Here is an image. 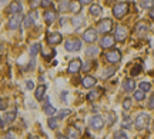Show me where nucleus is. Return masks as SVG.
Returning a JSON list of instances; mask_svg holds the SVG:
<instances>
[{"instance_id":"obj_1","label":"nucleus","mask_w":154,"mask_h":139,"mask_svg":"<svg viewBox=\"0 0 154 139\" xmlns=\"http://www.w3.org/2000/svg\"><path fill=\"white\" fill-rule=\"evenodd\" d=\"M127 11H128V3H126V2H120L113 7V15L117 19H121L123 16H126Z\"/></svg>"},{"instance_id":"obj_2","label":"nucleus","mask_w":154,"mask_h":139,"mask_svg":"<svg viewBox=\"0 0 154 139\" xmlns=\"http://www.w3.org/2000/svg\"><path fill=\"white\" fill-rule=\"evenodd\" d=\"M24 20V17H23L22 13H16V15H13V16L9 19V22H7V26L10 30H17V29L20 27V24L23 23Z\"/></svg>"},{"instance_id":"obj_3","label":"nucleus","mask_w":154,"mask_h":139,"mask_svg":"<svg viewBox=\"0 0 154 139\" xmlns=\"http://www.w3.org/2000/svg\"><path fill=\"white\" fill-rule=\"evenodd\" d=\"M67 52H77V50L82 49V40L77 39V37H72V39H67L64 43Z\"/></svg>"},{"instance_id":"obj_4","label":"nucleus","mask_w":154,"mask_h":139,"mask_svg":"<svg viewBox=\"0 0 154 139\" xmlns=\"http://www.w3.org/2000/svg\"><path fill=\"white\" fill-rule=\"evenodd\" d=\"M134 123H136V128L137 129L147 128L150 123V116L147 113H138L137 118H136V121H134Z\"/></svg>"},{"instance_id":"obj_5","label":"nucleus","mask_w":154,"mask_h":139,"mask_svg":"<svg viewBox=\"0 0 154 139\" xmlns=\"http://www.w3.org/2000/svg\"><path fill=\"white\" fill-rule=\"evenodd\" d=\"M113 27V22L111 19H101L99 23H97V30L100 33H109Z\"/></svg>"},{"instance_id":"obj_6","label":"nucleus","mask_w":154,"mask_h":139,"mask_svg":"<svg viewBox=\"0 0 154 139\" xmlns=\"http://www.w3.org/2000/svg\"><path fill=\"white\" fill-rule=\"evenodd\" d=\"M127 34H128V30H127L126 26H123V24H119L117 27H116V33H114V37L117 42H124L127 37Z\"/></svg>"},{"instance_id":"obj_7","label":"nucleus","mask_w":154,"mask_h":139,"mask_svg":"<svg viewBox=\"0 0 154 139\" xmlns=\"http://www.w3.org/2000/svg\"><path fill=\"white\" fill-rule=\"evenodd\" d=\"M106 59H107V62H110V63H117V62H120V59H121V52L119 49L109 50V52L106 53Z\"/></svg>"},{"instance_id":"obj_8","label":"nucleus","mask_w":154,"mask_h":139,"mask_svg":"<svg viewBox=\"0 0 154 139\" xmlns=\"http://www.w3.org/2000/svg\"><path fill=\"white\" fill-rule=\"evenodd\" d=\"M83 40L87 42V43H93V42H96V40H97V30L93 29V27L87 29V30L83 33Z\"/></svg>"},{"instance_id":"obj_9","label":"nucleus","mask_w":154,"mask_h":139,"mask_svg":"<svg viewBox=\"0 0 154 139\" xmlns=\"http://www.w3.org/2000/svg\"><path fill=\"white\" fill-rule=\"evenodd\" d=\"M82 69H83V63L80 59H73V60L69 63V66H67L69 73H79Z\"/></svg>"},{"instance_id":"obj_10","label":"nucleus","mask_w":154,"mask_h":139,"mask_svg":"<svg viewBox=\"0 0 154 139\" xmlns=\"http://www.w3.org/2000/svg\"><path fill=\"white\" fill-rule=\"evenodd\" d=\"M88 125H90V128L94 129V131H100V129L103 128L104 122H103V119H101L100 116L94 115V116L90 118V121H88Z\"/></svg>"},{"instance_id":"obj_11","label":"nucleus","mask_w":154,"mask_h":139,"mask_svg":"<svg viewBox=\"0 0 154 139\" xmlns=\"http://www.w3.org/2000/svg\"><path fill=\"white\" fill-rule=\"evenodd\" d=\"M61 40H63V36H61L59 32H53V33L47 34V43H49L50 46L59 45V43H61Z\"/></svg>"},{"instance_id":"obj_12","label":"nucleus","mask_w":154,"mask_h":139,"mask_svg":"<svg viewBox=\"0 0 154 139\" xmlns=\"http://www.w3.org/2000/svg\"><path fill=\"white\" fill-rule=\"evenodd\" d=\"M44 22L47 23V24H51V23H54L57 20V17H59V11L57 10H47L44 11Z\"/></svg>"},{"instance_id":"obj_13","label":"nucleus","mask_w":154,"mask_h":139,"mask_svg":"<svg viewBox=\"0 0 154 139\" xmlns=\"http://www.w3.org/2000/svg\"><path fill=\"white\" fill-rule=\"evenodd\" d=\"M114 43H116V37L111 36V34H106L100 40V45H101V47H104V49H109L111 46H114Z\"/></svg>"},{"instance_id":"obj_14","label":"nucleus","mask_w":154,"mask_h":139,"mask_svg":"<svg viewBox=\"0 0 154 139\" xmlns=\"http://www.w3.org/2000/svg\"><path fill=\"white\" fill-rule=\"evenodd\" d=\"M103 92H104V89H103V88H97V89L90 90V92L87 93V100H88V102H94V100L99 99L100 96L103 95Z\"/></svg>"},{"instance_id":"obj_15","label":"nucleus","mask_w":154,"mask_h":139,"mask_svg":"<svg viewBox=\"0 0 154 139\" xmlns=\"http://www.w3.org/2000/svg\"><path fill=\"white\" fill-rule=\"evenodd\" d=\"M22 3L20 2H17V0H13L10 5H9V13L10 15H16V13H22Z\"/></svg>"},{"instance_id":"obj_16","label":"nucleus","mask_w":154,"mask_h":139,"mask_svg":"<svg viewBox=\"0 0 154 139\" xmlns=\"http://www.w3.org/2000/svg\"><path fill=\"white\" fill-rule=\"evenodd\" d=\"M16 113H17L16 109H14V111H10V112H6V113L2 115V121H5L6 125H7V123H11L16 119Z\"/></svg>"},{"instance_id":"obj_17","label":"nucleus","mask_w":154,"mask_h":139,"mask_svg":"<svg viewBox=\"0 0 154 139\" xmlns=\"http://www.w3.org/2000/svg\"><path fill=\"white\" fill-rule=\"evenodd\" d=\"M96 83H97V80H96V78H94V76H86V78L82 80V85L84 86V88H87V89H90V88L96 86Z\"/></svg>"},{"instance_id":"obj_18","label":"nucleus","mask_w":154,"mask_h":139,"mask_svg":"<svg viewBox=\"0 0 154 139\" xmlns=\"http://www.w3.org/2000/svg\"><path fill=\"white\" fill-rule=\"evenodd\" d=\"M43 111H44V113H46V115H50V116L57 113V111H56L54 106H51L49 103V98H46V103H44V106H43Z\"/></svg>"},{"instance_id":"obj_19","label":"nucleus","mask_w":154,"mask_h":139,"mask_svg":"<svg viewBox=\"0 0 154 139\" xmlns=\"http://www.w3.org/2000/svg\"><path fill=\"white\" fill-rule=\"evenodd\" d=\"M134 88H136V82L133 79H126L124 83H123V89L126 92H134Z\"/></svg>"},{"instance_id":"obj_20","label":"nucleus","mask_w":154,"mask_h":139,"mask_svg":"<svg viewBox=\"0 0 154 139\" xmlns=\"http://www.w3.org/2000/svg\"><path fill=\"white\" fill-rule=\"evenodd\" d=\"M34 19H36V11H33V13L27 15V16L24 17V20H23V23H24V27H30V26H33V24H34Z\"/></svg>"},{"instance_id":"obj_21","label":"nucleus","mask_w":154,"mask_h":139,"mask_svg":"<svg viewBox=\"0 0 154 139\" xmlns=\"http://www.w3.org/2000/svg\"><path fill=\"white\" fill-rule=\"evenodd\" d=\"M46 85H40L37 89H36V93H34V96H36V99L37 100H43L44 95H46Z\"/></svg>"},{"instance_id":"obj_22","label":"nucleus","mask_w":154,"mask_h":139,"mask_svg":"<svg viewBox=\"0 0 154 139\" xmlns=\"http://www.w3.org/2000/svg\"><path fill=\"white\" fill-rule=\"evenodd\" d=\"M80 10H82V3L79 0H70V11L79 13Z\"/></svg>"},{"instance_id":"obj_23","label":"nucleus","mask_w":154,"mask_h":139,"mask_svg":"<svg viewBox=\"0 0 154 139\" xmlns=\"http://www.w3.org/2000/svg\"><path fill=\"white\" fill-rule=\"evenodd\" d=\"M73 24L76 26V27H80V26H83L84 24V17L80 15V13H77V16H74L73 17Z\"/></svg>"},{"instance_id":"obj_24","label":"nucleus","mask_w":154,"mask_h":139,"mask_svg":"<svg viewBox=\"0 0 154 139\" xmlns=\"http://www.w3.org/2000/svg\"><path fill=\"white\" fill-rule=\"evenodd\" d=\"M59 11H63V13L70 11V0H63L59 6Z\"/></svg>"},{"instance_id":"obj_25","label":"nucleus","mask_w":154,"mask_h":139,"mask_svg":"<svg viewBox=\"0 0 154 139\" xmlns=\"http://www.w3.org/2000/svg\"><path fill=\"white\" fill-rule=\"evenodd\" d=\"M147 24L144 22H141V23H138L137 24V27H136V30H137V33L140 34V36H143V34H146V32H147Z\"/></svg>"},{"instance_id":"obj_26","label":"nucleus","mask_w":154,"mask_h":139,"mask_svg":"<svg viewBox=\"0 0 154 139\" xmlns=\"http://www.w3.org/2000/svg\"><path fill=\"white\" fill-rule=\"evenodd\" d=\"M67 135H69V138H72V139H76L80 136V132L77 131L76 128H73V126H70V128L67 129Z\"/></svg>"},{"instance_id":"obj_27","label":"nucleus","mask_w":154,"mask_h":139,"mask_svg":"<svg viewBox=\"0 0 154 139\" xmlns=\"http://www.w3.org/2000/svg\"><path fill=\"white\" fill-rule=\"evenodd\" d=\"M101 11H103L101 6H99V5H91L90 6V13H91L93 16H99Z\"/></svg>"},{"instance_id":"obj_28","label":"nucleus","mask_w":154,"mask_h":139,"mask_svg":"<svg viewBox=\"0 0 154 139\" xmlns=\"http://www.w3.org/2000/svg\"><path fill=\"white\" fill-rule=\"evenodd\" d=\"M99 53V47H96V46H88L87 50H86V55L88 56V57H93V56H96Z\"/></svg>"},{"instance_id":"obj_29","label":"nucleus","mask_w":154,"mask_h":139,"mask_svg":"<svg viewBox=\"0 0 154 139\" xmlns=\"http://www.w3.org/2000/svg\"><path fill=\"white\" fill-rule=\"evenodd\" d=\"M140 5L143 9H153L154 7V0H141Z\"/></svg>"},{"instance_id":"obj_30","label":"nucleus","mask_w":154,"mask_h":139,"mask_svg":"<svg viewBox=\"0 0 154 139\" xmlns=\"http://www.w3.org/2000/svg\"><path fill=\"white\" fill-rule=\"evenodd\" d=\"M144 98H146V92H144V90H134V99L136 100H138V102H140V100H144Z\"/></svg>"},{"instance_id":"obj_31","label":"nucleus","mask_w":154,"mask_h":139,"mask_svg":"<svg viewBox=\"0 0 154 139\" xmlns=\"http://www.w3.org/2000/svg\"><path fill=\"white\" fill-rule=\"evenodd\" d=\"M38 52H40V43H34V45L30 46V55H32V57H34Z\"/></svg>"},{"instance_id":"obj_32","label":"nucleus","mask_w":154,"mask_h":139,"mask_svg":"<svg viewBox=\"0 0 154 139\" xmlns=\"http://www.w3.org/2000/svg\"><path fill=\"white\" fill-rule=\"evenodd\" d=\"M72 113V111L70 109H63V111L57 112V119H64L66 116H69Z\"/></svg>"},{"instance_id":"obj_33","label":"nucleus","mask_w":154,"mask_h":139,"mask_svg":"<svg viewBox=\"0 0 154 139\" xmlns=\"http://www.w3.org/2000/svg\"><path fill=\"white\" fill-rule=\"evenodd\" d=\"M114 73H116V67H107L104 70V73H103V76H104V78H110Z\"/></svg>"},{"instance_id":"obj_34","label":"nucleus","mask_w":154,"mask_h":139,"mask_svg":"<svg viewBox=\"0 0 154 139\" xmlns=\"http://www.w3.org/2000/svg\"><path fill=\"white\" fill-rule=\"evenodd\" d=\"M116 122V113L114 112H109L107 113V123L109 125H113Z\"/></svg>"},{"instance_id":"obj_35","label":"nucleus","mask_w":154,"mask_h":139,"mask_svg":"<svg viewBox=\"0 0 154 139\" xmlns=\"http://www.w3.org/2000/svg\"><path fill=\"white\" fill-rule=\"evenodd\" d=\"M140 89L144 90V92H149V90L151 89V83H150V82H141V83H140Z\"/></svg>"},{"instance_id":"obj_36","label":"nucleus","mask_w":154,"mask_h":139,"mask_svg":"<svg viewBox=\"0 0 154 139\" xmlns=\"http://www.w3.org/2000/svg\"><path fill=\"white\" fill-rule=\"evenodd\" d=\"M42 3H43V0H30V7L32 9H37V7L42 6Z\"/></svg>"},{"instance_id":"obj_37","label":"nucleus","mask_w":154,"mask_h":139,"mask_svg":"<svg viewBox=\"0 0 154 139\" xmlns=\"http://www.w3.org/2000/svg\"><path fill=\"white\" fill-rule=\"evenodd\" d=\"M131 76H137V75H140V73H141V66H140V65H136V66L133 67L131 69Z\"/></svg>"},{"instance_id":"obj_38","label":"nucleus","mask_w":154,"mask_h":139,"mask_svg":"<svg viewBox=\"0 0 154 139\" xmlns=\"http://www.w3.org/2000/svg\"><path fill=\"white\" fill-rule=\"evenodd\" d=\"M130 108H131V99H130V98H126V99L123 100V109L128 111Z\"/></svg>"},{"instance_id":"obj_39","label":"nucleus","mask_w":154,"mask_h":139,"mask_svg":"<svg viewBox=\"0 0 154 139\" xmlns=\"http://www.w3.org/2000/svg\"><path fill=\"white\" fill-rule=\"evenodd\" d=\"M47 123H49V126L51 129H56V128H57V119H56V118H49Z\"/></svg>"},{"instance_id":"obj_40","label":"nucleus","mask_w":154,"mask_h":139,"mask_svg":"<svg viewBox=\"0 0 154 139\" xmlns=\"http://www.w3.org/2000/svg\"><path fill=\"white\" fill-rule=\"evenodd\" d=\"M114 139H127V135L124 131H119L114 134Z\"/></svg>"},{"instance_id":"obj_41","label":"nucleus","mask_w":154,"mask_h":139,"mask_svg":"<svg viewBox=\"0 0 154 139\" xmlns=\"http://www.w3.org/2000/svg\"><path fill=\"white\" fill-rule=\"evenodd\" d=\"M149 109H154V93H151V96H150L149 99Z\"/></svg>"},{"instance_id":"obj_42","label":"nucleus","mask_w":154,"mask_h":139,"mask_svg":"<svg viewBox=\"0 0 154 139\" xmlns=\"http://www.w3.org/2000/svg\"><path fill=\"white\" fill-rule=\"evenodd\" d=\"M131 126V121H130V118H127L124 119V123H123V128H130Z\"/></svg>"},{"instance_id":"obj_43","label":"nucleus","mask_w":154,"mask_h":139,"mask_svg":"<svg viewBox=\"0 0 154 139\" xmlns=\"http://www.w3.org/2000/svg\"><path fill=\"white\" fill-rule=\"evenodd\" d=\"M6 108H7V99H2V103H0V109H2V111H5Z\"/></svg>"},{"instance_id":"obj_44","label":"nucleus","mask_w":154,"mask_h":139,"mask_svg":"<svg viewBox=\"0 0 154 139\" xmlns=\"http://www.w3.org/2000/svg\"><path fill=\"white\" fill-rule=\"evenodd\" d=\"M50 5H51V0H43V3H42L43 7H49Z\"/></svg>"},{"instance_id":"obj_45","label":"nucleus","mask_w":154,"mask_h":139,"mask_svg":"<svg viewBox=\"0 0 154 139\" xmlns=\"http://www.w3.org/2000/svg\"><path fill=\"white\" fill-rule=\"evenodd\" d=\"M33 88H34L33 80H27V89H33Z\"/></svg>"},{"instance_id":"obj_46","label":"nucleus","mask_w":154,"mask_h":139,"mask_svg":"<svg viewBox=\"0 0 154 139\" xmlns=\"http://www.w3.org/2000/svg\"><path fill=\"white\" fill-rule=\"evenodd\" d=\"M79 2H80L82 5H88V3H91L93 0H79Z\"/></svg>"},{"instance_id":"obj_47","label":"nucleus","mask_w":154,"mask_h":139,"mask_svg":"<svg viewBox=\"0 0 154 139\" xmlns=\"http://www.w3.org/2000/svg\"><path fill=\"white\" fill-rule=\"evenodd\" d=\"M150 17H151V19H154V7H153V9H150Z\"/></svg>"},{"instance_id":"obj_48","label":"nucleus","mask_w":154,"mask_h":139,"mask_svg":"<svg viewBox=\"0 0 154 139\" xmlns=\"http://www.w3.org/2000/svg\"><path fill=\"white\" fill-rule=\"evenodd\" d=\"M3 139H11V134H7L3 136Z\"/></svg>"},{"instance_id":"obj_49","label":"nucleus","mask_w":154,"mask_h":139,"mask_svg":"<svg viewBox=\"0 0 154 139\" xmlns=\"http://www.w3.org/2000/svg\"><path fill=\"white\" fill-rule=\"evenodd\" d=\"M57 139H69V138H66L64 135H59V136H57Z\"/></svg>"},{"instance_id":"obj_50","label":"nucleus","mask_w":154,"mask_h":139,"mask_svg":"<svg viewBox=\"0 0 154 139\" xmlns=\"http://www.w3.org/2000/svg\"><path fill=\"white\" fill-rule=\"evenodd\" d=\"M29 139H40V138H37V136H30Z\"/></svg>"}]
</instances>
